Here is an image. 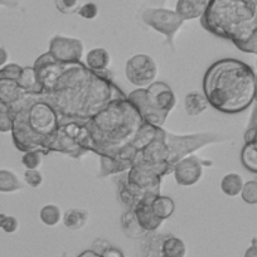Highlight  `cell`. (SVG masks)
I'll use <instances>...</instances> for the list:
<instances>
[{
	"mask_svg": "<svg viewBox=\"0 0 257 257\" xmlns=\"http://www.w3.org/2000/svg\"><path fill=\"white\" fill-rule=\"evenodd\" d=\"M39 96L54 108L61 125L70 121L87 122L111 101L126 95L107 75L76 62L66 64L51 90Z\"/></svg>",
	"mask_w": 257,
	"mask_h": 257,
	"instance_id": "cell-1",
	"label": "cell"
},
{
	"mask_svg": "<svg viewBox=\"0 0 257 257\" xmlns=\"http://www.w3.org/2000/svg\"><path fill=\"white\" fill-rule=\"evenodd\" d=\"M209 106L223 113H239L257 100V77L248 64L234 58L214 62L203 77Z\"/></svg>",
	"mask_w": 257,
	"mask_h": 257,
	"instance_id": "cell-2",
	"label": "cell"
},
{
	"mask_svg": "<svg viewBox=\"0 0 257 257\" xmlns=\"http://www.w3.org/2000/svg\"><path fill=\"white\" fill-rule=\"evenodd\" d=\"M144 122L138 108L128 101L127 95L115 98L85 122L92 142L91 152L98 157H116L134 142Z\"/></svg>",
	"mask_w": 257,
	"mask_h": 257,
	"instance_id": "cell-3",
	"label": "cell"
},
{
	"mask_svg": "<svg viewBox=\"0 0 257 257\" xmlns=\"http://www.w3.org/2000/svg\"><path fill=\"white\" fill-rule=\"evenodd\" d=\"M201 24L213 36L231 41L239 51L252 53L257 41L256 0H209Z\"/></svg>",
	"mask_w": 257,
	"mask_h": 257,
	"instance_id": "cell-4",
	"label": "cell"
},
{
	"mask_svg": "<svg viewBox=\"0 0 257 257\" xmlns=\"http://www.w3.org/2000/svg\"><path fill=\"white\" fill-rule=\"evenodd\" d=\"M13 117L12 139L19 152L39 150L46 155L47 144L59 126L54 108L39 95L24 93L23 97L9 106Z\"/></svg>",
	"mask_w": 257,
	"mask_h": 257,
	"instance_id": "cell-5",
	"label": "cell"
},
{
	"mask_svg": "<svg viewBox=\"0 0 257 257\" xmlns=\"http://www.w3.org/2000/svg\"><path fill=\"white\" fill-rule=\"evenodd\" d=\"M127 98L138 108L143 120L155 127H163L168 115L177 105L172 87L162 81H155L148 87L133 91Z\"/></svg>",
	"mask_w": 257,
	"mask_h": 257,
	"instance_id": "cell-6",
	"label": "cell"
},
{
	"mask_svg": "<svg viewBox=\"0 0 257 257\" xmlns=\"http://www.w3.org/2000/svg\"><path fill=\"white\" fill-rule=\"evenodd\" d=\"M92 142L86 123L70 121L61 123L47 144V153H61L80 159L91 152Z\"/></svg>",
	"mask_w": 257,
	"mask_h": 257,
	"instance_id": "cell-7",
	"label": "cell"
},
{
	"mask_svg": "<svg viewBox=\"0 0 257 257\" xmlns=\"http://www.w3.org/2000/svg\"><path fill=\"white\" fill-rule=\"evenodd\" d=\"M165 132L167 130L163 127L158 128L154 139L137 153L133 159V167L149 169L163 178L172 174L173 168L169 164V149L165 142Z\"/></svg>",
	"mask_w": 257,
	"mask_h": 257,
	"instance_id": "cell-8",
	"label": "cell"
},
{
	"mask_svg": "<svg viewBox=\"0 0 257 257\" xmlns=\"http://www.w3.org/2000/svg\"><path fill=\"white\" fill-rule=\"evenodd\" d=\"M222 137L214 133H198L190 135H175L169 132H165V142L169 149V164L174 170L177 163L183 158L188 157L196 150L207 147L209 144L222 142Z\"/></svg>",
	"mask_w": 257,
	"mask_h": 257,
	"instance_id": "cell-9",
	"label": "cell"
},
{
	"mask_svg": "<svg viewBox=\"0 0 257 257\" xmlns=\"http://www.w3.org/2000/svg\"><path fill=\"white\" fill-rule=\"evenodd\" d=\"M140 18L148 27L154 29L158 33H162L167 38V44H169L170 48L174 51L175 34L184 24V21L180 18L177 12L170 11L164 7L163 8L149 7L143 9Z\"/></svg>",
	"mask_w": 257,
	"mask_h": 257,
	"instance_id": "cell-10",
	"label": "cell"
},
{
	"mask_svg": "<svg viewBox=\"0 0 257 257\" xmlns=\"http://www.w3.org/2000/svg\"><path fill=\"white\" fill-rule=\"evenodd\" d=\"M158 68L154 58L148 54H135L128 58L125 66V75L128 82L139 88H145L157 81Z\"/></svg>",
	"mask_w": 257,
	"mask_h": 257,
	"instance_id": "cell-11",
	"label": "cell"
},
{
	"mask_svg": "<svg viewBox=\"0 0 257 257\" xmlns=\"http://www.w3.org/2000/svg\"><path fill=\"white\" fill-rule=\"evenodd\" d=\"M163 177L149 169L139 167H132V169L126 172V182L128 189L132 190L138 203L142 201L145 194H160Z\"/></svg>",
	"mask_w": 257,
	"mask_h": 257,
	"instance_id": "cell-12",
	"label": "cell"
},
{
	"mask_svg": "<svg viewBox=\"0 0 257 257\" xmlns=\"http://www.w3.org/2000/svg\"><path fill=\"white\" fill-rule=\"evenodd\" d=\"M48 53L61 63H76L83 56V43L78 38L56 36L49 42Z\"/></svg>",
	"mask_w": 257,
	"mask_h": 257,
	"instance_id": "cell-13",
	"label": "cell"
},
{
	"mask_svg": "<svg viewBox=\"0 0 257 257\" xmlns=\"http://www.w3.org/2000/svg\"><path fill=\"white\" fill-rule=\"evenodd\" d=\"M212 165V162H206L196 155H188L183 158L179 163L174 167L173 174H174L177 184L182 187H190L201 180L203 175V168Z\"/></svg>",
	"mask_w": 257,
	"mask_h": 257,
	"instance_id": "cell-14",
	"label": "cell"
},
{
	"mask_svg": "<svg viewBox=\"0 0 257 257\" xmlns=\"http://www.w3.org/2000/svg\"><path fill=\"white\" fill-rule=\"evenodd\" d=\"M209 0H178L175 12L183 21L201 19L206 13Z\"/></svg>",
	"mask_w": 257,
	"mask_h": 257,
	"instance_id": "cell-15",
	"label": "cell"
},
{
	"mask_svg": "<svg viewBox=\"0 0 257 257\" xmlns=\"http://www.w3.org/2000/svg\"><path fill=\"white\" fill-rule=\"evenodd\" d=\"M135 217H137L138 222H139L140 227L144 229L147 233H152L155 232L163 223V219H160L157 214L154 213L152 208V204L145 203H138L134 209Z\"/></svg>",
	"mask_w": 257,
	"mask_h": 257,
	"instance_id": "cell-16",
	"label": "cell"
},
{
	"mask_svg": "<svg viewBox=\"0 0 257 257\" xmlns=\"http://www.w3.org/2000/svg\"><path fill=\"white\" fill-rule=\"evenodd\" d=\"M98 158H100V170H98L100 178L112 177V175L126 173L133 167L132 163L125 162V160L115 159V158L105 157V155H101Z\"/></svg>",
	"mask_w": 257,
	"mask_h": 257,
	"instance_id": "cell-17",
	"label": "cell"
},
{
	"mask_svg": "<svg viewBox=\"0 0 257 257\" xmlns=\"http://www.w3.org/2000/svg\"><path fill=\"white\" fill-rule=\"evenodd\" d=\"M24 93L27 92L21 87L18 81L0 78V102L11 106L21 100Z\"/></svg>",
	"mask_w": 257,
	"mask_h": 257,
	"instance_id": "cell-18",
	"label": "cell"
},
{
	"mask_svg": "<svg viewBox=\"0 0 257 257\" xmlns=\"http://www.w3.org/2000/svg\"><path fill=\"white\" fill-rule=\"evenodd\" d=\"M110 63L111 56L105 48H92L86 56V66L97 73L106 72Z\"/></svg>",
	"mask_w": 257,
	"mask_h": 257,
	"instance_id": "cell-19",
	"label": "cell"
},
{
	"mask_svg": "<svg viewBox=\"0 0 257 257\" xmlns=\"http://www.w3.org/2000/svg\"><path fill=\"white\" fill-rule=\"evenodd\" d=\"M208 107L209 102L206 96H204V93L193 91V92L187 93V96H185L184 108L188 116L196 117V116L203 113Z\"/></svg>",
	"mask_w": 257,
	"mask_h": 257,
	"instance_id": "cell-20",
	"label": "cell"
},
{
	"mask_svg": "<svg viewBox=\"0 0 257 257\" xmlns=\"http://www.w3.org/2000/svg\"><path fill=\"white\" fill-rule=\"evenodd\" d=\"M160 254H162V257H185L187 246H185L184 241L180 239L179 237L167 234L162 242Z\"/></svg>",
	"mask_w": 257,
	"mask_h": 257,
	"instance_id": "cell-21",
	"label": "cell"
},
{
	"mask_svg": "<svg viewBox=\"0 0 257 257\" xmlns=\"http://www.w3.org/2000/svg\"><path fill=\"white\" fill-rule=\"evenodd\" d=\"M62 221H63L64 226L67 227L68 229L78 231V229L83 228L88 222V213L85 209L71 208L64 212Z\"/></svg>",
	"mask_w": 257,
	"mask_h": 257,
	"instance_id": "cell-22",
	"label": "cell"
},
{
	"mask_svg": "<svg viewBox=\"0 0 257 257\" xmlns=\"http://www.w3.org/2000/svg\"><path fill=\"white\" fill-rule=\"evenodd\" d=\"M21 87L26 91L27 93H33V95H42V86L37 78L34 67H23L22 75L18 80Z\"/></svg>",
	"mask_w": 257,
	"mask_h": 257,
	"instance_id": "cell-23",
	"label": "cell"
},
{
	"mask_svg": "<svg viewBox=\"0 0 257 257\" xmlns=\"http://www.w3.org/2000/svg\"><path fill=\"white\" fill-rule=\"evenodd\" d=\"M121 227H122L126 236L130 237V238H139V237H143L144 234H147V232L140 227L133 209H127L121 216Z\"/></svg>",
	"mask_w": 257,
	"mask_h": 257,
	"instance_id": "cell-24",
	"label": "cell"
},
{
	"mask_svg": "<svg viewBox=\"0 0 257 257\" xmlns=\"http://www.w3.org/2000/svg\"><path fill=\"white\" fill-rule=\"evenodd\" d=\"M243 178L237 173H229L226 174L221 180L222 192L228 197H237L241 194L243 188Z\"/></svg>",
	"mask_w": 257,
	"mask_h": 257,
	"instance_id": "cell-25",
	"label": "cell"
},
{
	"mask_svg": "<svg viewBox=\"0 0 257 257\" xmlns=\"http://www.w3.org/2000/svg\"><path fill=\"white\" fill-rule=\"evenodd\" d=\"M152 208L154 211V213L159 217L160 219H168L169 217H172V214L175 211V203L170 197L167 196H157L154 198V201L152 202Z\"/></svg>",
	"mask_w": 257,
	"mask_h": 257,
	"instance_id": "cell-26",
	"label": "cell"
},
{
	"mask_svg": "<svg viewBox=\"0 0 257 257\" xmlns=\"http://www.w3.org/2000/svg\"><path fill=\"white\" fill-rule=\"evenodd\" d=\"M241 163L247 170L257 174V142L244 143L241 152Z\"/></svg>",
	"mask_w": 257,
	"mask_h": 257,
	"instance_id": "cell-27",
	"label": "cell"
},
{
	"mask_svg": "<svg viewBox=\"0 0 257 257\" xmlns=\"http://www.w3.org/2000/svg\"><path fill=\"white\" fill-rule=\"evenodd\" d=\"M22 188H23V184L16 173L8 169H0V192L13 193Z\"/></svg>",
	"mask_w": 257,
	"mask_h": 257,
	"instance_id": "cell-28",
	"label": "cell"
},
{
	"mask_svg": "<svg viewBox=\"0 0 257 257\" xmlns=\"http://www.w3.org/2000/svg\"><path fill=\"white\" fill-rule=\"evenodd\" d=\"M39 218L46 226L54 227L62 221L61 208L56 204H47L39 212Z\"/></svg>",
	"mask_w": 257,
	"mask_h": 257,
	"instance_id": "cell-29",
	"label": "cell"
},
{
	"mask_svg": "<svg viewBox=\"0 0 257 257\" xmlns=\"http://www.w3.org/2000/svg\"><path fill=\"white\" fill-rule=\"evenodd\" d=\"M92 249L97 252L98 254H101V257H125L121 249L112 246L106 239L102 238H98L93 242Z\"/></svg>",
	"mask_w": 257,
	"mask_h": 257,
	"instance_id": "cell-30",
	"label": "cell"
},
{
	"mask_svg": "<svg viewBox=\"0 0 257 257\" xmlns=\"http://www.w3.org/2000/svg\"><path fill=\"white\" fill-rule=\"evenodd\" d=\"M167 236V234H165ZM165 236H152L147 238L143 246V252H144L145 257H162L160 254V247H162L163 239Z\"/></svg>",
	"mask_w": 257,
	"mask_h": 257,
	"instance_id": "cell-31",
	"label": "cell"
},
{
	"mask_svg": "<svg viewBox=\"0 0 257 257\" xmlns=\"http://www.w3.org/2000/svg\"><path fill=\"white\" fill-rule=\"evenodd\" d=\"M44 154L39 150H32V152L24 153L22 158V163L27 169H37L43 162Z\"/></svg>",
	"mask_w": 257,
	"mask_h": 257,
	"instance_id": "cell-32",
	"label": "cell"
},
{
	"mask_svg": "<svg viewBox=\"0 0 257 257\" xmlns=\"http://www.w3.org/2000/svg\"><path fill=\"white\" fill-rule=\"evenodd\" d=\"M241 198L247 204H257V180L244 183L241 192Z\"/></svg>",
	"mask_w": 257,
	"mask_h": 257,
	"instance_id": "cell-33",
	"label": "cell"
},
{
	"mask_svg": "<svg viewBox=\"0 0 257 257\" xmlns=\"http://www.w3.org/2000/svg\"><path fill=\"white\" fill-rule=\"evenodd\" d=\"M57 11L62 14H75L80 9V0H54Z\"/></svg>",
	"mask_w": 257,
	"mask_h": 257,
	"instance_id": "cell-34",
	"label": "cell"
},
{
	"mask_svg": "<svg viewBox=\"0 0 257 257\" xmlns=\"http://www.w3.org/2000/svg\"><path fill=\"white\" fill-rule=\"evenodd\" d=\"M23 67L17 63L6 64L2 70H0V78H9V80L18 81L22 75Z\"/></svg>",
	"mask_w": 257,
	"mask_h": 257,
	"instance_id": "cell-35",
	"label": "cell"
},
{
	"mask_svg": "<svg viewBox=\"0 0 257 257\" xmlns=\"http://www.w3.org/2000/svg\"><path fill=\"white\" fill-rule=\"evenodd\" d=\"M24 180L29 187L38 188L43 183V175L37 169H27L24 172Z\"/></svg>",
	"mask_w": 257,
	"mask_h": 257,
	"instance_id": "cell-36",
	"label": "cell"
},
{
	"mask_svg": "<svg viewBox=\"0 0 257 257\" xmlns=\"http://www.w3.org/2000/svg\"><path fill=\"white\" fill-rule=\"evenodd\" d=\"M77 14L82 18L91 21V19H95L98 16V7L95 3H86L80 7Z\"/></svg>",
	"mask_w": 257,
	"mask_h": 257,
	"instance_id": "cell-37",
	"label": "cell"
},
{
	"mask_svg": "<svg viewBox=\"0 0 257 257\" xmlns=\"http://www.w3.org/2000/svg\"><path fill=\"white\" fill-rule=\"evenodd\" d=\"M13 130V117L11 112L0 113V133H12Z\"/></svg>",
	"mask_w": 257,
	"mask_h": 257,
	"instance_id": "cell-38",
	"label": "cell"
},
{
	"mask_svg": "<svg viewBox=\"0 0 257 257\" xmlns=\"http://www.w3.org/2000/svg\"><path fill=\"white\" fill-rule=\"evenodd\" d=\"M18 219L13 216H7L6 219L3 222V226H2V229L7 233H14V232L18 229Z\"/></svg>",
	"mask_w": 257,
	"mask_h": 257,
	"instance_id": "cell-39",
	"label": "cell"
},
{
	"mask_svg": "<svg viewBox=\"0 0 257 257\" xmlns=\"http://www.w3.org/2000/svg\"><path fill=\"white\" fill-rule=\"evenodd\" d=\"M0 6L7 7V8L16 9L19 7V0H0Z\"/></svg>",
	"mask_w": 257,
	"mask_h": 257,
	"instance_id": "cell-40",
	"label": "cell"
},
{
	"mask_svg": "<svg viewBox=\"0 0 257 257\" xmlns=\"http://www.w3.org/2000/svg\"><path fill=\"white\" fill-rule=\"evenodd\" d=\"M244 257H257V242L253 241L252 246H249L247 248V251L244 252Z\"/></svg>",
	"mask_w": 257,
	"mask_h": 257,
	"instance_id": "cell-41",
	"label": "cell"
},
{
	"mask_svg": "<svg viewBox=\"0 0 257 257\" xmlns=\"http://www.w3.org/2000/svg\"><path fill=\"white\" fill-rule=\"evenodd\" d=\"M8 62V52L4 47H0V67H4Z\"/></svg>",
	"mask_w": 257,
	"mask_h": 257,
	"instance_id": "cell-42",
	"label": "cell"
},
{
	"mask_svg": "<svg viewBox=\"0 0 257 257\" xmlns=\"http://www.w3.org/2000/svg\"><path fill=\"white\" fill-rule=\"evenodd\" d=\"M254 126H257V103L256 106H254L253 111H252L251 118H249V122L247 127H254Z\"/></svg>",
	"mask_w": 257,
	"mask_h": 257,
	"instance_id": "cell-43",
	"label": "cell"
},
{
	"mask_svg": "<svg viewBox=\"0 0 257 257\" xmlns=\"http://www.w3.org/2000/svg\"><path fill=\"white\" fill-rule=\"evenodd\" d=\"M77 257H101V254H98L97 252L93 251V249L91 248V249H86V251L81 252Z\"/></svg>",
	"mask_w": 257,
	"mask_h": 257,
	"instance_id": "cell-44",
	"label": "cell"
},
{
	"mask_svg": "<svg viewBox=\"0 0 257 257\" xmlns=\"http://www.w3.org/2000/svg\"><path fill=\"white\" fill-rule=\"evenodd\" d=\"M147 2L150 4V6H154L157 7V8H163L167 0H147Z\"/></svg>",
	"mask_w": 257,
	"mask_h": 257,
	"instance_id": "cell-45",
	"label": "cell"
},
{
	"mask_svg": "<svg viewBox=\"0 0 257 257\" xmlns=\"http://www.w3.org/2000/svg\"><path fill=\"white\" fill-rule=\"evenodd\" d=\"M7 214H3V213H0V228H2V226H3V222L4 219H6Z\"/></svg>",
	"mask_w": 257,
	"mask_h": 257,
	"instance_id": "cell-46",
	"label": "cell"
},
{
	"mask_svg": "<svg viewBox=\"0 0 257 257\" xmlns=\"http://www.w3.org/2000/svg\"><path fill=\"white\" fill-rule=\"evenodd\" d=\"M252 53L256 54L257 56V41H256V43H254V48H253V52H252Z\"/></svg>",
	"mask_w": 257,
	"mask_h": 257,
	"instance_id": "cell-47",
	"label": "cell"
},
{
	"mask_svg": "<svg viewBox=\"0 0 257 257\" xmlns=\"http://www.w3.org/2000/svg\"><path fill=\"white\" fill-rule=\"evenodd\" d=\"M256 3H257V0H256Z\"/></svg>",
	"mask_w": 257,
	"mask_h": 257,
	"instance_id": "cell-48",
	"label": "cell"
}]
</instances>
